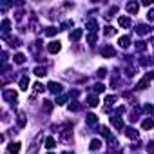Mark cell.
<instances>
[{"mask_svg": "<svg viewBox=\"0 0 154 154\" xmlns=\"http://www.w3.org/2000/svg\"><path fill=\"white\" fill-rule=\"evenodd\" d=\"M7 151L9 154H18V151H20V143H9V147H7Z\"/></svg>", "mask_w": 154, "mask_h": 154, "instance_id": "obj_10", "label": "cell"}, {"mask_svg": "<svg viewBox=\"0 0 154 154\" xmlns=\"http://www.w3.org/2000/svg\"><path fill=\"white\" fill-rule=\"evenodd\" d=\"M87 103H89L91 107H96V105H98V96H96V94H91V96L87 98Z\"/></svg>", "mask_w": 154, "mask_h": 154, "instance_id": "obj_15", "label": "cell"}, {"mask_svg": "<svg viewBox=\"0 0 154 154\" xmlns=\"http://www.w3.org/2000/svg\"><path fill=\"white\" fill-rule=\"evenodd\" d=\"M60 42H56V40H53V42H49V46H47V51L51 53V54H56V53H60Z\"/></svg>", "mask_w": 154, "mask_h": 154, "instance_id": "obj_3", "label": "cell"}, {"mask_svg": "<svg viewBox=\"0 0 154 154\" xmlns=\"http://www.w3.org/2000/svg\"><path fill=\"white\" fill-rule=\"evenodd\" d=\"M17 98L18 94L13 91V89H7V91H4V100H6L7 103H17Z\"/></svg>", "mask_w": 154, "mask_h": 154, "instance_id": "obj_1", "label": "cell"}, {"mask_svg": "<svg viewBox=\"0 0 154 154\" xmlns=\"http://www.w3.org/2000/svg\"><path fill=\"white\" fill-rule=\"evenodd\" d=\"M20 89H22V91H27V89H29V78L27 76H24L20 80Z\"/></svg>", "mask_w": 154, "mask_h": 154, "instance_id": "obj_16", "label": "cell"}, {"mask_svg": "<svg viewBox=\"0 0 154 154\" xmlns=\"http://www.w3.org/2000/svg\"><path fill=\"white\" fill-rule=\"evenodd\" d=\"M147 152H151V154H154V141H151L147 145Z\"/></svg>", "mask_w": 154, "mask_h": 154, "instance_id": "obj_35", "label": "cell"}, {"mask_svg": "<svg viewBox=\"0 0 154 154\" xmlns=\"http://www.w3.org/2000/svg\"><path fill=\"white\" fill-rule=\"evenodd\" d=\"M87 42H89V44H91V46H93V44L96 42V33H91V34H89V36H87Z\"/></svg>", "mask_w": 154, "mask_h": 154, "instance_id": "obj_30", "label": "cell"}, {"mask_svg": "<svg viewBox=\"0 0 154 154\" xmlns=\"http://www.w3.org/2000/svg\"><path fill=\"white\" fill-rule=\"evenodd\" d=\"M85 122L89 123V125H96V123H98V118H96V114H87V116H85Z\"/></svg>", "mask_w": 154, "mask_h": 154, "instance_id": "obj_13", "label": "cell"}, {"mask_svg": "<svg viewBox=\"0 0 154 154\" xmlns=\"http://www.w3.org/2000/svg\"><path fill=\"white\" fill-rule=\"evenodd\" d=\"M69 38H71L73 42H78V40L82 38V29H74V31L69 34Z\"/></svg>", "mask_w": 154, "mask_h": 154, "instance_id": "obj_9", "label": "cell"}, {"mask_svg": "<svg viewBox=\"0 0 154 154\" xmlns=\"http://www.w3.org/2000/svg\"><path fill=\"white\" fill-rule=\"evenodd\" d=\"M100 134H103L107 140H112V134H111V131H109L107 127H102V129H100Z\"/></svg>", "mask_w": 154, "mask_h": 154, "instance_id": "obj_17", "label": "cell"}, {"mask_svg": "<svg viewBox=\"0 0 154 154\" xmlns=\"http://www.w3.org/2000/svg\"><path fill=\"white\" fill-rule=\"evenodd\" d=\"M152 127H154V120H152V118H147V120L141 122V129H143V131H149V129H152Z\"/></svg>", "mask_w": 154, "mask_h": 154, "instance_id": "obj_8", "label": "cell"}, {"mask_svg": "<svg viewBox=\"0 0 154 154\" xmlns=\"http://www.w3.org/2000/svg\"><path fill=\"white\" fill-rule=\"evenodd\" d=\"M33 87H34V93H42V91H44V85H42V83H38V82L34 83Z\"/></svg>", "mask_w": 154, "mask_h": 154, "instance_id": "obj_34", "label": "cell"}, {"mask_svg": "<svg viewBox=\"0 0 154 154\" xmlns=\"http://www.w3.org/2000/svg\"><path fill=\"white\" fill-rule=\"evenodd\" d=\"M9 46L18 47V46H20V40H18V38H9Z\"/></svg>", "mask_w": 154, "mask_h": 154, "instance_id": "obj_26", "label": "cell"}, {"mask_svg": "<svg viewBox=\"0 0 154 154\" xmlns=\"http://www.w3.org/2000/svg\"><path fill=\"white\" fill-rule=\"evenodd\" d=\"M9 27H11V22H9L7 18H6V20H2V31L4 33H9Z\"/></svg>", "mask_w": 154, "mask_h": 154, "instance_id": "obj_22", "label": "cell"}, {"mask_svg": "<svg viewBox=\"0 0 154 154\" xmlns=\"http://www.w3.org/2000/svg\"><path fill=\"white\" fill-rule=\"evenodd\" d=\"M89 147H91V151H98V149L102 147V141H100V140H93Z\"/></svg>", "mask_w": 154, "mask_h": 154, "instance_id": "obj_18", "label": "cell"}, {"mask_svg": "<svg viewBox=\"0 0 154 154\" xmlns=\"http://www.w3.org/2000/svg\"><path fill=\"white\" fill-rule=\"evenodd\" d=\"M151 29H152L151 26H145V24H140L136 31H138V34H149V33H151Z\"/></svg>", "mask_w": 154, "mask_h": 154, "instance_id": "obj_7", "label": "cell"}, {"mask_svg": "<svg viewBox=\"0 0 154 154\" xmlns=\"http://www.w3.org/2000/svg\"><path fill=\"white\" fill-rule=\"evenodd\" d=\"M111 123H112V125L116 127V129H122V127H123L122 118H120V116H116V114H114V116H111Z\"/></svg>", "mask_w": 154, "mask_h": 154, "instance_id": "obj_6", "label": "cell"}, {"mask_svg": "<svg viewBox=\"0 0 154 154\" xmlns=\"http://www.w3.org/2000/svg\"><path fill=\"white\" fill-rule=\"evenodd\" d=\"M143 111H145V112H149V114H152V112H154V105L147 103V105H143Z\"/></svg>", "mask_w": 154, "mask_h": 154, "instance_id": "obj_27", "label": "cell"}, {"mask_svg": "<svg viewBox=\"0 0 154 154\" xmlns=\"http://www.w3.org/2000/svg\"><path fill=\"white\" fill-rule=\"evenodd\" d=\"M138 7H140V6H138V2H129V4H127V11L132 13V15L138 13Z\"/></svg>", "mask_w": 154, "mask_h": 154, "instance_id": "obj_12", "label": "cell"}, {"mask_svg": "<svg viewBox=\"0 0 154 154\" xmlns=\"http://www.w3.org/2000/svg\"><path fill=\"white\" fill-rule=\"evenodd\" d=\"M147 87H149V80H145V78H143V80H141V82L136 85V89H138V91H143V89H147Z\"/></svg>", "mask_w": 154, "mask_h": 154, "instance_id": "obj_19", "label": "cell"}, {"mask_svg": "<svg viewBox=\"0 0 154 154\" xmlns=\"http://www.w3.org/2000/svg\"><path fill=\"white\" fill-rule=\"evenodd\" d=\"M147 17H149V20H151V22H154V7L151 9V11H149V15H147Z\"/></svg>", "mask_w": 154, "mask_h": 154, "instance_id": "obj_37", "label": "cell"}, {"mask_svg": "<svg viewBox=\"0 0 154 154\" xmlns=\"http://www.w3.org/2000/svg\"><path fill=\"white\" fill-rule=\"evenodd\" d=\"M46 147H47V149H54V147H56L54 138H47V140H46Z\"/></svg>", "mask_w": 154, "mask_h": 154, "instance_id": "obj_23", "label": "cell"}, {"mask_svg": "<svg viewBox=\"0 0 154 154\" xmlns=\"http://www.w3.org/2000/svg\"><path fill=\"white\" fill-rule=\"evenodd\" d=\"M65 102H67V98H65V96H58V98H56V102H54V103H56V105H63Z\"/></svg>", "mask_w": 154, "mask_h": 154, "instance_id": "obj_31", "label": "cell"}, {"mask_svg": "<svg viewBox=\"0 0 154 154\" xmlns=\"http://www.w3.org/2000/svg\"><path fill=\"white\" fill-rule=\"evenodd\" d=\"M58 31H60V29H56V27H53V26H51V27H47V29H46V34H47V36H54V34H56Z\"/></svg>", "mask_w": 154, "mask_h": 154, "instance_id": "obj_21", "label": "cell"}, {"mask_svg": "<svg viewBox=\"0 0 154 154\" xmlns=\"http://www.w3.org/2000/svg\"><path fill=\"white\" fill-rule=\"evenodd\" d=\"M65 154H71V152H65Z\"/></svg>", "mask_w": 154, "mask_h": 154, "instance_id": "obj_41", "label": "cell"}, {"mask_svg": "<svg viewBox=\"0 0 154 154\" xmlns=\"http://www.w3.org/2000/svg\"><path fill=\"white\" fill-rule=\"evenodd\" d=\"M34 74H36V76H46L47 71H46V67H36L34 69Z\"/></svg>", "mask_w": 154, "mask_h": 154, "instance_id": "obj_24", "label": "cell"}, {"mask_svg": "<svg viewBox=\"0 0 154 154\" xmlns=\"http://www.w3.org/2000/svg\"><path fill=\"white\" fill-rule=\"evenodd\" d=\"M94 91H96V93H103V91H105V85H103V83H96V85H94Z\"/></svg>", "mask_w": 154, "mask_h": 154, "instance_id": "obj_28", "label": "cell"}, {"mask_svg": "<svg viewBox=\"0 0 154 154\" xmlns=\"http://www.w3.org/2000/svg\"><path fill=\"white\" fill-rule=\"evenodd\" d=\"M87 27H89V29H91V31L94 33V31H96V29H98V24L94 22V20H89V22H87Z\"/></svg>", "mask_w": 154, "mask_h": 154, "instance_id": "obj_25", "label": "cell"}, {"mask_svg": "<svg viewBox=\"0 0 154 154\" xmlns=\"http://www.w3.org/2000/svg\"><path fill=\"white\" fill-rule=\"evenodd\" d=\"M49 91H51V93H54V94H60L62 93V85H60V83H56V82H49Z\"/></svg>", "mask_w": 154, "mask_h": 154, "instance_id": "obj_5", "label": "cell"}, {"mask_svg": "<svg viewBox=\"0 0 154 154\" xmlns=\"http://www.w3.org/2000/svg\"><path fill=\"white\" fill-rule=\"evenodd\" d=\"M44 109H46V111L49 112V111H51V109H53V103L49 102V100H44Z\"/></svg>", "mask_w": 154, "mask_h": 154, "instance_id": "obj_32", "label": "cell"}, {"mask_svg": "<svg viewBox=\"0 0 154 154\" xmlns=\"http://www.w3.org/2000/svg\"><path fill=\"white\" fill-rule=\"evenodd\" d=\"M125 136L129 138V140H138L140 138V132L136 131V129H132V127H129L127 131H125Z\"/></svg>", "mask_w": 154, "mask_h": 154, "instance_id": "obj_4", "label": "cell"}, {"mask_svg": "<svg viewBox=\"0 0 154 154\" xmlns=\"http://www.w3.org/2000/svg\"><path fill=\"white\" fill-rule=\"evenodd\" d=\"M105 103H107V105H111V103H114V96H107V98H105Z\"/></svg>", "mask_w": 154, "mask_h": 154, "instance_id": "obj_38", "label": "cell"}, {"mask_svg": "<svg viewBox=\"0 0 154 154\" xmlns=\"http://www.w3.org/2000/svg\"><path fill=\"white\" fill-rule=\"evenodd\" d=\"M112 34H114V27L112 26H107L105 27V36H112Z\"/></svg>", "mask_w": 154, "mask_h": 154, "instance_id": "obj_29", "label": "cell"}, {"mask_svg": "<svg viewBox=\"0 0 154 154\" xmlns=\"http://www.w3.org/2000/svg\"><path fill=\"white\" fill-rule=\"evenodd\" d=\"M118 24H120L122 27H131V18L129 17H120L118 18Z\"/></svg>", "mask_w": 154, "mask_h": 154, "instance_id": "obj_11", "label": "cell"}, {"mask_svg": "<svg viewBox=\"0 0 154 154\" xmlns=\"http://www.w3.org/2000/svg\"><path fill=\"white\" fill-rule=\"evenodd\" d=\"M15 62H17V63H20V65H22V63L26 62V56H24L22 53H17V54H15Z\"/></svg>", "mask_w": 154, "mask_h": 154, "instance_id": "obj_20", "label": "cell"}, {"mask_svg": "<svg viewBox=\"0 0 154 154\" xmlns=\"http://www.w3.org/2000/svg\"><path fill=\"white\" fill-rule=\"evenodd\" d=\"M18 125H20V127H26V116H24V114L18 116Z\"/></svg>", "mask_w": 154, "mask_h": 154, "instance_id": "obj_33", "label": "cell"}, {"mask_svg": "<svg viewBox=\"0 0 154 154\" xmlns=\"http://www.w3.org/2000/svg\"><path fill=\"white\" fill-rule=\"evenodd\" d=\"M141 4H143V6H151L152 0H141Z\"/></svg>", "mask_w": 154, "mask_h": 154, "instance_id": "obj_40", "label": "cell"}, {"mask_svg": "<svg viewBox=\"0 0 154 154\" xmlns=\"http://www.w3.org/2000/svg\"><path fill=\"white\" fill-rule=\"evenodd\" d=\"M118 44H120L123 49H127L129 46H131V38H129V36H122L120 40H118Z\"/></svg>", "mask_w": 154, "mask_h": 154, "instance_id": "obj_14", "label": "cell"}, {"mask_svg": "<svg viewBox=\"0 0 154 154\" xmlns=\"http://www.w3.org/2000/svg\"><path fill=\"white\" fill-rule=\"evenodd\" d=\"M114 54H116V51H114L112 46H103L102 47V56L103 58H112Z\"/></svg>", "mask_w": 154, "mask_h": 154, "instance_id": "obj_2", "label": "cell"}, {"mask_svg": "<svg viewBox=\"0 0 154 154\" xmlns=\"http://www.w3.org/2000/svg\"><path fill=\"white\" fill-rule=\"evenodd\" d=\"M105 74H107V69H98V76L100 78H103Z\"/></svg>", "mask_w": 154, "mask_h": 154, "instance_id": "obj_36", "label": "cell"}, {"mask_svg": "<svg viewBox=\"0 0 154 154\" xmlns=\"http://www.w3.org/2000/svg\"><path fill=\"white\" fill-rule=\"evenodd\" d=\"M78 107H80L78 103H71V105H69V111H78Z\"/></svg>", "mask_w": 154, "mask_h": 154, "instance_id": "obj_39", "label": "cell"}]
</instances>
